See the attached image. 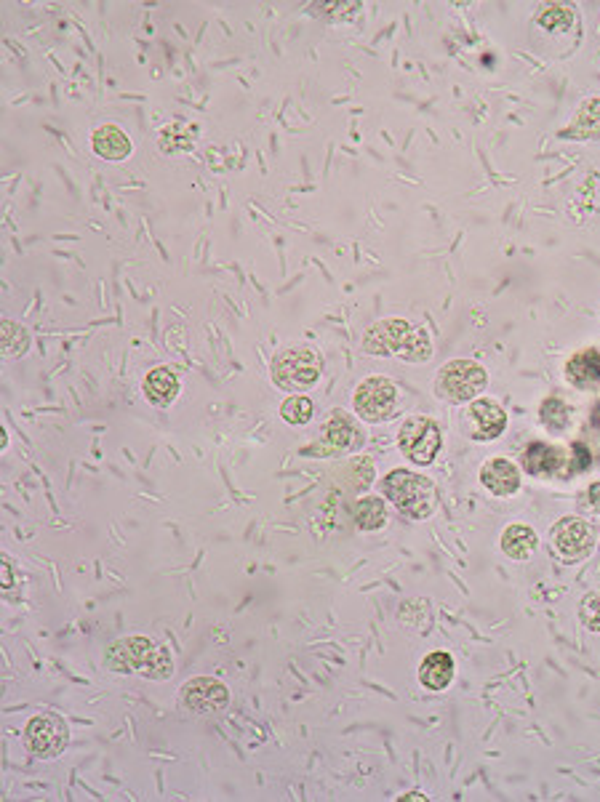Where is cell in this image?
<instances>
[{
	"mask_svg": "<svg viewBox=\"0 0 600 802\" xmlns=\"http://www.w3.org/2000/svg\"><path fill=\"white\" fill-rule=\"evenodd\" d=\"M582 621L584 627L592 632H600V595H590L582 603Z\"/></svg>",
	"mask_w": 600,
	"mask_h": 802,
	"instance_id": "obj_31",
	"label": "cell"
},
{
	"mask_svg": "<svg viewBox=\"0 0 600 802\" xmlns=\"http://www.w3.org/2000/svg\"><path fill=\"white\" fill-rule=\"evenodd\" d=\"M414 331L416 328L403 318L379 320L363 334V350L368 355H379V358H387V355H400L403 358L408 344L414 339Z\"/></svg>",
	"mask_w": 600,
	"mask_h": 802,
	"instance_id": "obj_6",
	"label": "cell"
},
{
	"mask_svg": "<svg viewBox=\"0 0 600 802\" xmlns=\"http://www.w3.org/2000/svg\"><path fill=\"white\" fill-rule=\"evenodd\" d=\"M584 504H587L592 512H598L600 515V483H592L590 488H587V493H584Z\"/></svg>",
	"mask_w": 600,
	"mask_h": 802,
	"instance_id": "obj_33",
	"label": "cell"
},
{
	"mask_svg": "<svg viewBox=\"0 0 600 802\" xmlns=\"http://www.w3.org/2000/svg\"><path fill=\"white\" fill-rule=\"evenodd\" d=\"M310 11L326 22H350L352 16L363 11V3L360 0H326V3H310Z\"/></svg>",
	"mask_w": 600,
	"mask_h": 802,
	"instance_id": "obj_25",
	"label": "cell"
},
{
	"mask_svg": "<svg viewBox=\"0 0 600 802\" xmlns=\"http://www.w3.org/2000/svg\"><path fill=\"white\" fill-rule=\"evenodd\" d=\"M144 398L150 400L152 405H171L179 395V379H176L168 368H152L150 374L144 376L142 382Z\"/></svg>",
	"mask_w": 600,
	"mask_h": 802,
	"instance_id": "obj_19",
	"label": "cell"
},
{
	"mask_svg": "<svg viewBox=\"0 0 600 802\" xmlns=\"http://www.w3.org/2000/svg\"><path fill=\"white\" fill-rule=\"evenodd\" d=\"M400 453L419 467L432 464L440 451V427L430 416H408L398 432Z\"/></svg>",
	"mask_w": 600,
	"mask_h": 802,
	"instance_id": "obj_4",
	"label": "cell"
},
{
	"mask_svg": "<svg viewBox=\"0 0 600 802\" xmlns=\"http://www.w3.org/2000/svg\"><path fill=\"white\" fill-rule=\"evenodd\" d=\"M430 355H432V344L430 339H427V334H424V331H414V339L408 344L403 360H406V363H424V360H430Z\"/></svg>",
	"mask_w": 600,
	"mask_h": 802,
	"instance_id": "obj_28",
	"label": "cell"
},
{
	"mask_svg": "<svg viewBox=\"0 0 600 802\" xmlns=\"http://www.w3.org/2000/svg\"><path fill=\"white\" fill-rule=\"evenodd\" d=\"M568 467L571 472H587L592 467V453L584 443H571L568 448Z\"/></svg>",
	"mask_w": 600,
	"mask_h": 802,
	"instance_id": "obj_29",
	"label": "cell"
},
{
	"mask_svg": "<svg viewBox=\"0 0 600 802\" xmlns=\"http://www.w3.org/2000/svg\"><path fill=\"white\" fill-rule=\"evenodd\" d=\"M320 371H323V360L312 347H288L275 355L272 382L280 390L304 392L318 384Z\"/></svg>",
	"mask_w": 600,
	"mask_h": 802,
	"instance_id": "obj_2",
	"label": "cell"
},
{
	"mask_svg": "<svg viewBox=\"0 0 600 802\" xmlns=\"http://www.w3.org/2000/svg\"><path fill=\"white\" fill-rule=\"evenodd\" d=\"M480 483L494 496H515L520 488V469L510 459H488L480 469Z\"/></svg>",
	"mask_w": 600,
	"mask_h": 802,
	"instance_id": "obj_14",
	"label": "cell"
},
{
	"mask_svg": "<svg viewBox=\"0 0 600 802\" xmlns=\"http://www.w3.org/2000/svg\"><path fill=\"white\" fill-rule=\"evenodd\" d=\"M0 584H3V589L14 587V565L6 557L0 560Z\"/></svg>",
	"mask_w": 600,
	"mask_h": 802,
	"instance_id": "obj_32",
	"label": "cell"
},
{
	"mask_svg": "<svg viewBox=\"0 0 600 802\" xmlns=\"http://www.w3.org/2000/svg\"><path fill=\"white\" fill-rule=\"evenodd\" d=\"M27 347H30L27 331L22 326L11 323V320H3V326H0V350H3V358L16 360Z\"/></svg>",
	"mask_w": 600,
	"mask_h": 802,
	"instance_id": "obj_26",
	"label": "cell"
},
{
	"mask_svg": "<svg viewBox=\"0 0 600 802\" xmlns=\"http://www.w3.org/2000/svg\"><path fill=\"white\" fill-rule=\"evenodd\" d=\"M382 493L400 515L411 520H424L435 509V488L430 477L411 472V469H392L382 480Z\"/></svg>",
	"mask_w": 600,
	"mask_h": 802,
	"instance_id": "obj_1",
	"label": "cell"
},
{
	"mask_svg": "<svg viewBox=\"0 0 600 802\" xmlns=\"http://www.w3.org/2000/svg\"><path fill=\"white\" fill-rule=\"evenodd\" d=\"M592 541V528L579 517H563L552 528V547L563 563H576L590 555Z\"/></svg>",
	"mask_w": 600,
	"mask_h": 802,
	"instance_id": "obj_9",
	"label": "cell"
},
{
	"mask_svg": "<svg viewBox=\"0 0 600 802\" xmlns=\"http://www.w3.org/2000/svg\"><path fill=\"white\" fill-rule=\"evenodd\" d=\"M395 398H398V390H395V384L390 379L371 376L355 390L352 405H355V413L360 419L368 421V424H376V421H384L390 416L392 408H395Z\"/></svg>",
	"mask_w": 600,
	"mask_h": 802,
	"instance_id": "obj_7",
	"label": "cell"
},
{
	"mask_svg": "<svg viewBox=\"0 0 600 802\" xmlns=\"http://www.w3.org/2000/svg\"><path fill=\"white\" fill-rule=\"evenodd\" d=\"M488 376L475 360H451L438 371L435 392L448 403H472L486 390Z\"/></svg>",
	"mask_w": 600,
	"mask_h": 802,
	"instance_id": "obj_3",
	"label": "cell"
},
{
	"mask_svg": "<svg viewBox=\"0 0 600 802\" xmlns=\"http://www.w3.org/2000/svg\"><path fill=\"white\" fill-rule=\"evenodd\" d=\"M144 675L152 677V680H166V677L171 675V656H168V651L158 648L155 656H152L150 667L144 669Z\"/></svg>",
	"mask_w": 600,
	"mask_h": 802,
	"instance_id": "obj_30",
	"label": "cell"
},
{
	"mask_svg": "<svg viewBox=\"0 0 600 802\" xmlns=\"http://www.w3.org/2000/svg\"><path fill=\"white\" fill-rule=\"evenodd\" d=\"M592 424H595V427H600V403H598V408L592 411Z\"/></svg>",
	"mask_w": 600,
	"mask_h": 802,
	"instance_id": "obj_35",
	"label": "cell"
},
{
	"mask_svg": "<svg viewBox=\"0 0 600 802\" xmlns=\"http://www.w3.org/2000/svg\"><path fill=\"white\" fill-rule=\"evenodd\" d=\"M67 741H70L67 723L59 715H54V712L35 715L27 723V728H24V744H27L32 755L43 757V760L62 755Z\"/></svg>",
	"mask_w": 600,
	"mask_h": 802,
	"instance_id": "obj_5",
	"label": "cell"
},
{
	"mask_svg": "<svg viewBox=\"0 0 600 802\" xmlns=\"http://www.w3.org/2000/svg\"><path fill=\"white\" fill-rule=\"evenodd\" d=\"M520 467L534 477H555L568 467V453L560 451L558 445L531 443L520 453Z\"/></svg>",
	"mask_w": 600,
	"mask_h": 802,
	"instance_id": "obj_12",
	"label": "cell"
},
{
	"mask_svg": "<svg viewBox=\"0 0 600 802\" xmlns=\"http://www.w3.org/2000/svg\"><path fill=\"white\" fill-rule=\"evenodd\" d=\"M155 643L150 637H123V640H115L107 651V667L115 669V672H144L150 667L152 656H155Z\"/></svg>",
	"mask_w": 600,
	"mask_h": 802,
	"instance_id": "obj_10",
	"label": "cell"
},
{
	"mask_svg": "<svg viewBox=\"0 0 600 802\" xmlns=\"http://www.w3.org/2000/svg\"><path fill=\"white\" fill-rule=\"evenodd\" d=\"M230 701V693L214 677H195L182 688V704L195 715H211L222 712Z\"/></svg>",
	"mask_w": 600,
	"mask_h": 802,
	"instance_id": "obj_11",
	"label": "cell"
},
{
	"mask_svg": "<svg viewBox=\"0 0 600 802\" xmlns=\"http://www.w3.org/2000/svg\"><path fill=\"white\" fill-rule=\"evenodd\" d=\"M91 147L104 160H126L131 155V150H134V144L126 136V131L112 126V123L96 128L94 136H91Z\"/></svg>",
	"mask_w": 600,
	"mask_h": 802,
	"instance_id": "obj_17",
	"label": "cell"
},
{
	"mask_svg": "<svg viewBox=\"0 0 600 802\" xmlns=\"http://www.w3.org/2000/svg\"><path fill=\"white\" fill-rule=\"evenodd\" d=\"M198 126L192 123H182V120H174V123H166V126L158 131V147L163 152H187L195 147L198 142Z\"/></svg>",
	"mask_w": 600,
	"mask_h": 802,
	"instance_id": "obj_21",
	"label": "cell"
},
{
	"mask_svg": "<svg viewBox=\"0 0 600 802\" xmlns=\"http://www.w3.org/2000/svg\"><path fill=\"white\" fill-rule=\"evenodd\" d=\"M571 416H574V413H571V405H568L563 398H555V395H550V398L539 405V421H542V427L547 429V432H552V435L566 432V429L571 427Z\"/></svg>",
	"mask_w": 600,
	"mask_h": 802,
	"instance_id": "obj_22",
	"label": "cell"
},
{
	"mask_svg": "<svg viewBox=\"0 0 600 802\" xmlns=\"http://www.w3.org/2000/svg\"><path fill=\"white\" fill-rule=\"evenodd\" d=\"M536 544H539L536 531L526 523L510 525L502 533V552L507 557H512V560H528L536 552Z\"/></svg>",
	"mask_w": 600,
	"mask_h": 802,
	"instance_id": "obj_20",
	"label": "cell"
},
{
	"mask_svg": "<svg viewBox=\"0 0 600 802\" xmlns=\"http://www.w3.org/2000/svg\"><path fill=\"white\" fill-rule=\"evenodd\" d=\"M323 443L328 445V456L344 453L360 443V432L355 421L344 411H334L328 416L326 427H323Z\"/></svg>",
	"mask_w": 600,
	"mask_h": 802,
	"instance_id": "obj_16",
	"label": "cell"
},
{
	"mask_svg": "<svg viewBox=\"0 0 600 802\" xmlns=\"http://www.w3.org/2000/svg\"><path fill=\"white\" fill-rule=\"evenodd\" d=\"M419 680L424 688L430 691H446L451 680H454V659L446 651H432L424 656L422 667H419Z\"/></svg>",
	"mask_w": 600,
	"mask_h": 802,
	"instance_id": "obj_18",
	"label": "cell"
},
{
	"mask_svg": "<svg viewBox=\"0 0 600 802\" xmlns=\"http://www.w3.org/2000/svg\"><path fill=\"white\" fill-rule=\"evenodd\" d=\"M352 517H355V525L360 531H379L387 523V507L379 496H366L355 504Z\"/></svg>",
	"mask_w": 600,
	"mask_h": 802,
	"instance_id": "obj_23",
	"label": "cell"
},
{
	"mask_svg": "<svg viewBox=\"0 0 600 802\" xmlns=\"http://www.w3.org/2000/svg\"><path fill=\"white\" fill-rule=\"evenodd\" d=\"M574 19L576 11L571 3H544V6L539 8V14H536V22L550 32L568 30V27L574 24Z\"/></svg>",
	"mask_w": 600,
	"mask_h": 802,
	"instance_id": "obj_24",
	"label": "cell"
},
{
	"mask_svg": "<svg viewBox=\"0 0 600 802\" xmlns=\"http://www.w3.org/2000/svg\"><path fill=\"white\" fill-rule=\"evenodd\" d=\"M507 427V413L494 400H472L462 413L464 435L472 440H496Z\"/></svg>",
	"mask_w": 600,
	"mask_h": 802,
	"instance_id": "obj_8",
	"label": "cell"
},
{
	"mask_svg": "<svg viewBox=\"0 0 600 802\" xmlns=\"http://www.w3.org/2000/svg\"><path fill=\"white\" fill-rule=\"evenodd\" d=\"M403 802H424L427 800V795H422V792H408V795L400 797Z\"/></svg>",
	"mask_w": 600,
	"mask_h": 802,
	"instance_id": "obj_34",
	"label": "cell"
},
{
	"mask_svg": "<svg viewBox=\"0 0 600 802\" xmlns=\"http://www.w3.org/2000/svg\"><path fill=\"white\" fill-rule=\"evenodd\" d=\"M560 139H571V142H598L600 139V96H590L579 104V110L571 118Z\"/></svg>",
	"mask_w": 600,
	"mask_h": 802,
	"instance_id": "obj_13",
	"label": "cell"
},
{
	"mask_svg": "<svg viewBox=\"0 0 600 802\" xmlns=\"http://www.w3.org/2000/svg\"><path fill=\"white\" fill-rule=\"evenodd\" d=\"M280 416H283V421L291 424V427H302V424H307V421L312 419L310 398H304V395H291V398L283 400V405H280Z\"/></svg>",
	"mask_w": 600,
	"mask_h": 802,
	"instance_id": "obj_27",
	"label": "cell"
},
{
	"mask_svg": "<svg viewBox=\"0 0 600 802\" xmlns=\"http://www.w3.org/2000/svg\"><path fill=\"white\" fill-rule=\"evenodd\" d=\"M566 379L576 390H595L600 387V350L587 347L582 352H574L566 363Z\"/></svg>",
	"mask_w": 600,
	"mask_h": 802,
	"instance_id": "obj_15",
	"label": "cell"
}]
</instances>
